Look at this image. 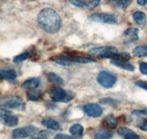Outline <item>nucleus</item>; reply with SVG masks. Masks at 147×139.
Listing matches in <instances>:
<instances>
[{
    "instance_id": "obj_1",
    "label": "nucleus",
    "mask_w": 147,
    "mask_h": 139,
    "mask_svg": "<svg viewBox=\"0 0 147 139\" xmlns=\"http://www.w3.org/2000/svg\"><path fill=\"white\" fill-rule=\"evenodd\" d=\"M38 23L46 32L55 33L60 29L61 20L56 10L51 8H45L38 15Z\"/></svg>"
},
{
    "instance_id": "obj_2",
    "label": "nucleus",
    "mask_w": 147,
    "mask_h": 139,
    "mask_svg": "<svg viewBox=\"0 0 147 139\" xmlns=\"http://www.w3.org/2000/svg\"><path fill=\"white\" fill-rule=\"evenodd\" d=\"M119 52L118 49L113 46L94 47L88 51V55L91 57L96 58H103V59H107V58L112 59Z\"/></svg>"
},
{
    "instance_id": "obj_3",
    "label": "nucleus",
    "mask_w": 147,
    "mask_h": 139,
    "mask_svg": "<svg viewBox=\"0 0 147 139\" xmlns=\"http://www.w3.org/2000/svg\"><path fill=\"white\" fill-rule=\"evenodd\" d=\"M0 106L7 108L25 110V103L22 99L18 96H8L0 98Z\"/></svg>"
},
{
    "instance_id": "obj_4",
    "label": "nucleus",
    "mask_w": 147,
    "mask_h": 139,
    "mask_svg": "<svg viewBox=\"0 0 147 139\" xmlns=\"http://www.w3.org/2000/svg\"><path fill=\"white\" fill-rule=\"evenodd\" d=\"M51 99L54 102H68L72 100L73 94L71 92H68L62 88L56 87L52 89L50 92Z\"/></svg>"
},
{
    "instance_id": "obj_5",
    "label": "nucleus",
    "mask_w": 147,
    "mask_h": 139,
    "mask_svg": "<svg viewBox=\"0 0 147 139\" xmlns=\"http://www.w3.org/2000/svg\"><path fill=\"white\" fill-rule=\"evenodd\" d=\"M97 81L102 87L105 89H110L115 84L117 78L110 72L102 71L97 76Z\"/></svg>"
},
{
    "instance_id": "obj_6",
    "label": "nucleus",
    "mask_w": 147,
    "mask_h": 139,
    "mask_svg": "<svg viewBox=\"0 0 147 139\" xmlns=\"http://www.w3.org/2000/svg\"><path fill=\"white\" fill-rule=\"evenodd\" d=\"M18 117L6 109H0V123L9 127L18 125Z\"/></svg>"
},
{
    "instance_id": "obj_7",
    "label": "nucleus",
    "mask_w": 147,
    "mask_h": 139,
    "mask_svg": "<svg viewBox=\"0 0 147 139\" xmlns=\"http://www.w3.org/2000/svg\"><path fill=\"white\" fill-rule=\"evenodd\" d=\"M38 128L35 126L28 125L19 127L13 130L12 133V138L13 139L25 138L29 136H33L38 132Z\"/></svg>"
},
{
    "instance_id": "obj_8",
    "label": "nucleus",
    "mask_w": 147,
    "mask_h": 139,
    "mask_svg": "<svg viewBox=\"0 0 147 139\" xmlns=\"http://www.w3.org/2000/svg\"><path fill=\"white\" fill-rule=\"evenodd\" d=\"M89 19L92 21L102 23L115 24L117 22V18L113 14L109 13H94L89 16Z\"/></svg>"
},
{
    "instance_id": "obj_9",
    "label": "nucleus",
    "mask_w": 147,
    "mask_h": 139,
    "mask_svg": "<svg viewBox=\"0 0 147 139\" xmlns=\"http://www.w3.org/2000/svg\"><path fill=\"white\" fill-rule=\"evenodd\" d=\"M84 111L89 117H98L102 114V109L99 104L94 103L88 104L84 107Z\"/></svg>"
},
{
    "instance_id": "obj_10",
    "label": "nucleus",
    "mask_w": 147,
    "mask_h": 139,
    "mask_svg": "<svg viewBox=\"0 0 147 139\" xmlns=\"http://www.w3.org/2000/svg\"><path fill=\"white\" fill-rule=\"evenodd\" d=\"M110 62H111V63L113 65H115V66L120 68H122V69L125 70L133 72L135 70V67H134V65L131 63H130V62H128V61L123 60V59H119V58L113 57L111 59Z\"/></svg>"
},
{
    "instance_id": "obj_11",
    "label": "nucleus",
    "mask_w": 147,
    "mask_h": 139,
    "mask_svg": "<svg viewBox=\"0 0 147 139\" xmlns=\"http://www.w3.org/2000/svg\"><path fill=\"white\" fill-rule=\"evenodd\" d=\"M41 124L43 125L44 127H47V128L51 129L53 130H61L62 127L61 126L60 123L56 120L51 117H44L42 120Z\"/></svg>"
},
{
    "instance_id": "obj_12",
    "label": "nucleus",
    "mask_w": 147,
    "mask_h": 139,
    "mask_svg": "<svg viewBox=\"0 0 147 139\" xmlns=\"http://www.w3.org/2000/svg\"><path fill=\"white\" fill-rule=\"evenodd\" d=\"M40 83V79L38 78H32L26 80L22 85V87L28 90H33L38 87Z\"/></svg>"
},
{
    "instance_id": "obj_13",
    "label": "nucleus",
    "mask_w": 147,
    "mask_h": 139,
    "mask_svg": "<svg viewBox=\"0 0 147 139\" xmlns=\"http://www.w3.org/2000/svg\"><path fill=\"white\" fill-rule=\"evenodd\" d=\"M17 73L14 70H3L0 71V80H14L16 78Z\"/></svg>"
},
{
    "instance_id": "obj_14",
    "label": "nucleus",
    "mask_w": 147,
    "mask_h": 139,
    "mask_svg": "<svg viewBox=\"0 0 147 139\" xmlns=\"http://www.w3.org/2000/svg\"><path fill=\"white\" fill-rule=\"evenodd\" d=\"M69 132L71 133L72 136L77 138H82L84 133V127L80 124H74L71 126L69 128Z\"/></svg>"
},
{
    "instance_id": "obj_15",
    "label": "nucleus",
    "mask_w": 147,
    "mask_h": 139,
    "mask_svg": "<svg viewBox=\"0 0 147 139\" xmlns=\"http://www.w3.org/2000/svg\"><path fill=\"white\" fill-rule=\"evenodd\" d=\"M104 123L110 129H114L118 125V119L113 114L107 115L104 119Z\"/></svg>"
},
{
    "instance_id": "obj_16",
    "label": "nucleus",
    "mask_w": 147,
    "mask_h": 139,
    "mask_svg": "<svg viewBox=\"0 0 147 139\" xmlns=\"http://www.w3.org/2000/svg\"><path fill=\"white\" fill-rule=\"evenodd\" d=\"M133 19L138 25H144L146 22V15L141 11H136L133 14Z\"/></svg>"
},
{
    "instance_id": "obj_17",
    "label": "nucleus",
    "mask_w": 147,
    "mask_h": 139,
    "mask_svg": "<svg viewBox=\"0 0 147 139\" xmlns=\"http://www.w3.org/2000/svg\"><path fill=\"white\" fill-rule=\"evenodd\" d=\"M138 31L136 28H129L124 32V36L131 41H136L138 39Z\"/></svg>"
},
{
    "instance_id": "obj_18",
    "label": "nucleus",
    "mask_w": 147,
    "mask_h": 139,
    "mask_svg": "<svg viewBox=\"0 0 147 139\" xmlns=\"http://www.w3.org/2000/svg\"><path fill=\"white\" fill-rule=\"evenodd\" d=\"M113 137V133L107 130L99 129L94 134V139H110Z\"/></svg>"
},
{
    "instance_id": "obj_19",
    "label": "nucleus",
    "mask_w": 147,
    "mask_h": 139,
    "mask_svg": "<svg viewBox=\"0 0 147 139\" xmlns=\"http://www.w3.org/2000/svg\"><path fill=\"white\" fill-rule=\"evenodd\" d=\"M47 78L49 81L57 86H62L64 83L62 78L54 73H49L47 76Z\"/></svg>"
},
{
    "instance_id": "obj_20",
    "label": "nucleus",
    "mask_w": 147,
    "mask_h": 139,
    "mask_svg": "<svg viewBox=\"0 0 147 139\" xmlns=\"http://www.w3.org/2000/svg\"><path fill=\"white\" fill-rule=\"evenodd\" d=\"M133 54L138 57H147V46L141 45V46H136L133 50Z\"/></svg>"
},
{
    "instance_id": "obj_21",
    "label": "nucleus",
    "mask_w": 147,
    "mask_h": 139,
    "mask_svg": "<svg viewBox=\"0 0 147 139\" xmlns=\"http://www.w3.org/2000/svg\"><path fill=\"white\" fill-rule=\"evenodd\" d=\"M69 59H70L72 62H77V63H82V64H86V63H90V62H95V60H94V59H90V58L85 57H82V56H76Z\"/></svg>"
},
{
    "instance_id": "obj_22",
    "label": "nucleus",
    "mask_w": 147,
    "mask_h": 139,
    "mask_svg": "<svg viewBox=\"0 0 147 139\" xmlns=\"http://www.w3.org/2000/svg\"><path fill=\"white\" fill-rule=\"evenodd\" d=\"M27 96L30 101H38L39 99H41L42 93L39 91H30L27 93Z\"/></svg>"
},
{
    "instance_id": "obj_23",
    "label": "nucleus",
    "mask_w": 147,
    "mask_h": 139,
    "mask_svg": "<svg viewBox=\"0 0 147 139\" xmlns=\"http://www.w3.org/2000/svg\"><path fill=\"white\" fill-rule=\"evenodd\" d=\"M29 56H30V52H28V51H26V52H22V53L20 54V55L15 57L13 59V62H15V63H20V62H23V61L26 60V59L29 57Z\"/></svg>"
},
{
    "instance_id": "obj_24",
    "label": "nucleus",
    "mask_w": 147,
    "mask_h": 139,
    "mask_svg": "<svg viewBox=\"0 0 147 139\" xmlns=\"http://www.w3.org/2000/svg\"><path fill=\"white\" fill-rule=\"evenodd\" d=\"M53 62L60 65H63V66H71L73 65V62L70 59H66V58H58V59H53Z\"/></svg>"
},
{
    "instance_id": "obj_25",
    "label": "nucleus",
    "mask_w": 147,
    "mask_h": 139,
    "mask_svg": "<svg viewBox=\"0 0 147 139\" xmlns=\"http://www.w3.org/2000/svg\"><path fill=\"white\" fill-rule=\"evenodd\" d=\"M100 103L104 104L106 105H111V106H117L119 104V102L115 99H112V98H104V99L100 100Z\"/></svg>"
},
{
    "instance_id": "obj_26",
    "label": "nucleus",
    "mask_w": 147,
    "mask_h": 139,
    "mask_svg": "<svg viewBox=\"0 0 147 139\" xmlns=\"http://www.w3.org/2000/svg\"><path fill=\"white\" fill-rule=\"evenodd\" d=\"M100 4V0H90L89 2H86L84 7L87 9H94L97 7Z\"/></svg>"
},
{
    "instance_id": "obj_27",
    "label": "nucleus",
    "mask_w": 147,
    "mask_h": 139,
    "mask_svg": "<svg viewBox=\"0 0 147 139\" xmlns=\"http://www.w3.org/2000/svg\"><path fill=\"white\" fill-rule=\"evenodd\" d=\"M132 130L131 129L128 128L126 127H121L117 130V133L119 136H123V137H125L128 133H129L130 132H131Z\"/></svg>"
},
{
    "instance_id": "obj_28",
    "label": "nucleus",
    "mask_w": 147,
    "mask_h": 139,
    "mask_svg": "<svg viewBox=\"0 0 147 139\" xmlns=\"http://www.w3.org/2000/svg\"><path fill=\"white\" fill-rule=\"evenodd\" d=\"M69 2L77 7H84L85 5V2L82 0H69Z\"/></svg>"
},
{
    "instance_id": "obj_29",
    "label": "nucleus",
    "mask_w": 147,
    "mask_h": 139,
    "mask_svg": "<svg viewBox=\"0 0 147 139\" xmlns=\"http://www.w3.org/2000/svg\"><path fill=\"white\" fill-rule=\"evenodd\" d=\"M139 70L142 74L147 76V62H141L139 65Z\"/></svg>"
},
{
    "instance_id": "obj_30",
    "label": "nucleus",
    "mask_w": 147,
    "mask_h": 139,
    "mask_svg": "<svg viewBox=\"0 0 147 139\" xmlns=\"http://www.w3.org/2000/svg\"><path fill=\"white\" fill-rule=\"evenodd\" d=\"M124 139H140V136L132 130L124 137Z\"/></svg>"
},
{
    "instance_id": "obj_31",
    "label": "nucleus",
    "mask_w": 147,
    "mask_h": 139,
    "mask_svg": "<svg viewBox=\"0 0 147 139\" xmlns=\"http://www.w3.org/2000/svg\"><path fill=\"white\" fill-rule=\"evenodd\" d=\"M131 3V0H120L118 5L122 8H125Z\"/></svg>"
},
{
    "instance_id": "obj_32",
    "label": "nucleus",
    "mask_w": 147,
    "mask_h": 139,
    "mask_svg": "<svg viewBox=\"0 0 147 139\" xmlns=\"http://www.w3.org/2000/svg\"><path fill=\"white\" fill-rule=\"evenodd\" d=\"M133 114L137 116H141V115H146L147 116V109H144V110H136L133 111Z\"/></svg>"
},
{
    "instance_id": "obj_33",
    "label": "nucleus",
    "mask_w": 147,
    "mask_h": 139,
    "mask_svg": "<svg viewBox=\"0 0 147 139\" xmlns=\"http://www.w3.org/2000/svg\"><path fill=\"white\" fill-rule=\"evenodd\" d=\"M135 83L136 86H138V87L147 91V82L144 81V80H138V81L136 82Z\"/></svg>"
},
{
    "instance_id": "obj_34",
    "label": "nucleus",
    "mask_w": 147,
    "mask_h": 139,
    "mask_svg": "<svg viewBox=\"0 0 147 139\" xmlns=\"http://www.w3.org/2000/svg\"><path fill=\"white\" fill-rule=\"evenodd\" d=\"M53 139H74L73 137L65 134H58L56 135Z\"/></svg>"
},
{
    "instance_id": "obj_35",
    "label": "nucleus",
    "mask_w": 147,
    "mask_h": 139,
    "mask_svg": "<svg viewBox=\"0 0 147 139\" xmlns=\"http://www.w3.org/2000/svg\"><path fill=\"white\" fill-rule=\"evenodd\" d=\"M139 127L141 130H144V131H147V120L143 122L139 125Z\"/></svg>"
},
{
    "instance_id": "obj_36",
    "label": "nucleus",
    "mask_w": 147,
    "mask_h": 139,
    "mask_svg": "<svg viewBox=\"0 0 147 139\" xmlns=\"http://www.w3.org/2000/svg\"><path fill=\"white\" fill-rule=\"evenodd\" d=\"M137 3L141 6H144L147 4V0H137Z\"/></svg>"
},
{
    "instance_id": "obj_37",
    "label": "nucleus",
    "mask_w": 147,
    "mask_h": 139,
    "mask_svg": "<svg viewBox=\"0 0 147 139\" xmlns=\"http://www.w3.org/2000/svg\"><path fill=\"white\" fill-rule=\"evenodd\" d=\"M30 139H46V136H41V137H36V138H32Z\"/></svg>"
},
{
    "instance_id": "obj_38",
    "label": "nucleus",
    "mask_w": 147,
    "mask_h": 139,
    "mask_svg": "<svg viewBox=\"0 0 147 139\" xmlns=\"http://www.w3.org/2000/svg\"><path fill=\"white\" fill-rule=\"evenodd\" d=\"M110 2H112L113 3H115V4H117V5H118L120 0H110Z\"/></svg>"
},
{
    "instance_id": "obj_39",
    "label": "nucleus",
    "mask_w": 147,
    "mask_h": 139,
    "mask_svg": "<svg viewBox=\"0 0 147 139\" xmlns=\"http://www.w3.org/2000/svg\"><path fill=\"white\" fill-rule=\"evenodd\" d=\"M27 1H35V0H27Z\"/></svg>"
}]
</instances>
